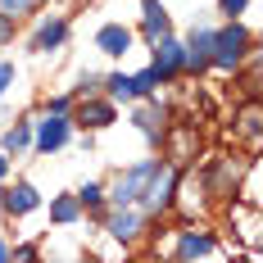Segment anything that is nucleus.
Masks as SVG:
<instances>
[{
    "label": "nucleus",
    "mask_w": 263,
    "mask_h": 263,
    "mask_svg": "<svg viewBox=\"0 0 263 263\" xmlns=\"http://www.w3.org/2000/svg\"><path fill=\"white\" fill-rule=\"evenodd\" d=\"M168 32H173L168 5H163V0H141V36H145V41H159V36H168Z\"/></svg>",
    "instance_id": "nucleus-16"
},
{
    "label": "nucleus",
    "mask_w": 263,
    "mask_h": 263,
    "mask_svg": "<svg viewBox=\"0 0 263 263\" xmlns=\"http://www.w3.org/2000/svg\"><path fill=\"white\" fill-rule=\"evenodd\" d=\"M9 259H18V263H36V259H41V245H36V240H18V245H9Z\"/></svg>",
    "instance_id": "nucleus-24"
},
{
    "label": "nucleus",
    "mask_w": 263,
    "mask_h": 263,
    "mask_svg": "<svg viewBox=\"0 0 263 263\" xmlns=\"http://www.w3.org/2000/svg\"><path fill=\"white\" fill-rule=\"evenodd\" d=\"M100 73H82L78 78V86H73V100H86V96H100Z\"/></svg>",
    "instance_id": "nucleus-23"
},
{
    "label": "nucleus",
    "mask_w": 263,
    "mask_h": 263,
    "mask_svg": "<svg viewBox=\"0 0 263 263\" xmlns=\"http://www.w3.org/2000/svg\"><path fill=\"white\" fill-rule=\"evenodd\" d=\"M191 145H200V136H195V123H182V127H163V141H159V150H163V163H173V168H186L195 150Z\"/></svg>",
    "instance_id": "nucleus-7"
},
{
    "label": "nucleus",
    "mask_w": 263,
    "mask_h": 263,
    "mask_svg": "<svg viewBox=\"0 0 263 263\" xmlns=\"http://www.w3.org/2000/svg\"><path fill=\"white\" fill-rule=\"evenodd\" d=\"M182 50H186V78H200V73H209V54H213V27H191V36L182 41Z\"/></svg>",
    "instance_id": "nucleus-10"
},
{
    "label": "nucleus",
    "mask_w": 263,
    "mask_h": 263,
    "mask_svg": "<svg viewBox=\"0 0 263 263\" xmlns=\"http://www.w3.org/2000/svg\"><path fill=\"white\" fill-rule=\"evenodd\" d=\"M132 105H136V100H132ZM163 118H168V109L159 105L155 96H150V100H141V105H136V114H132L136 132H141V136H145L150 145H159V141H163V127H168Z\"/></svg>",
    "instance_id": "nucleus-12"
},
{
    "label": "nucleus",
    "mask_w": 263,
    "mask_h": 263,
    "mask_svg": "<svg viewBox=\"0 0 263 263\" xmlns=\"http://www.w3.org/2000/svg\"><path fill=\"white\" fill-rule=\"evenodd\" d=\"M73 195H78V204H82V213H91V218H105V186L100 182H82L78 191H73Z\"/></svg>",
    "instance_id": "nucleus-19"
},
{
    "label": "nucleus",
    "mask_w": 263,
    "mask_h": 263,
    "mask_svg": "<svg viewBox=\"0 0 263 263\" xmlns=\"http://www.w3.org/2000/svg\"><path fill=\"white\" fill-rule=\"evenodd\" d=\"M46 114H73V91H59L46 100Z\"/></svg>",
    "instance_id": "nucleus-27"
},
{
    "label": "nucleus",
    "mask_w": 263,
    "mask_h": 263,
    "mask_svg": "<svg viewBox=\"0 0 263 263\" xmlns=\"http://www.w3.org/2000/svg\"><path fill=\"white\" fill-rule=\"evenodd\" d=\"M9 163H14V159H9V155H5V150H0V182L9 177Z\"/></svg>",
    "instance_id": "nucleus-30"
},
{
    "label": "nucleus",
    "mask_w": 263,
    "mask_h": 263,
    "mask_svg": "<svg viewBox=\"0 0 263 263\" xmlns=\"http://www.w3.org/2000/svg\"><path fill=\"white\" fill-rule=\"evenodd\" d=\"M0 209L9 213V218H23V213L41 209V195H36V186H32V182H14V186L0 182Z\"/></svg>",
    "instance_id": "nucleus-13"
},
{
    "label": "nucleus",
    "mask_w": 263,
    "mask_h": 263,
    "mask_svg": "<svg viewBox=\"0 0 263 263\" xmlns=\"http://www.w3.org/2000/svg\"><path fill=\"white\" fill-rule=\"evenodd\" d=\"M32 127H36V118H32V114H23L14 127H5V136H0V150H5L9 159H14V155H23L27 145H32Z\"/></svg>",
    "instance_id": "nucleus-18"
},
{
    "label": "nucleus",
    "mask_w": 263,
    "mask_h": 263,
    "mask_svg": "<svg viewBox=\"0 0 263 263\" xmlns=\"http://www.w3.org/2000/svg\"><path fill=\"white\" fill-rule=\"evenodd\" d=\"M78 218H82V204H78V195H73V191L50 200V222H54V227H73Z\"/></svg>",
    "instance_id": "nucleus-20"
},
{
    "label": "nucleus",
    "mask_w": 263,
    "mask_h": 263,
    "mask_svg": "<svg viewBox=\"0 0 263 263\" xmlns=\"http://www.w3.org/2000/svg\"><path fill=\"white\" fill-rule=\"evenodd\" d=\"M100 222H105L109 236L127 250V245H136V240L145 236V222H150V218L136 209V204H123V209H105V218H100Z\"/></svg>",
    "instance_id": "nucleus-5"
},
{
    "label": "nucleus",
    "mask_w": 263,
    "mask_h": 263,
    "mask_svg": "<svg viewBox=\"0 0 263 263\" xmlns=\"http://www.w3.org/2000/svg\"><path fill=\"white\" fill-rule=\"evenodd\" d=\"M68 136H73V118H68V114H46V118L32 127V145H36L41 155H54V150L68 145Z\"/></svg>",
    "instance_id": "nucleus-8"
},
{
    "label": "nucleus",
    "mask_w": 263,
    "mask_h": 263,
    "mask_svg": "<svg viewBox=\"0 0 263 263\" xmlns=\"http://www.w3.org/2000/svg\"><path fill=\"white\" fill-rule=\"evenodd\" d=\"M0 263H9V245L5 240H0Z\"/></svg>",
    "instance_id": "nucleus-31"
},
{
    "label": "nucleus",
    "mask_w": 263,
    "mask_h": 263,
    "mask_svg": "<svg viewBox=\"0 0 263 263\" xmlns=\"http://www.w3.org/2000/svg\"><path fill=\"white\" fill-rule=\"evenodd\" d=\"M155 46V54H150V68L159 73V82L168 86V82H177V78H186L182 68H186V50H182V41L168 32V36H159V41H150Z\"/></svg>",
    "instance_id": "nucleus-6"
},
{
    "label": "nucleus",
    "mask_w": 263,
    "mask_h": 263,
    "mask_svg": "<svg viewBox=\"0 0 263 263\" xmlns=\"http://www.w3.org/2000/svg\"><path fill=\"white\" fill-rule=\"evenodd\" d=\"M177 182H182V168H173V163H159L155 177L145 182L141 191V200H136V209L145 213V218H159V213H168L177 204Z\"/></svg>",
    "instance_id": "nucleus-2"
},
{
    "label": "nucleus",
    "mask_w": 263,
    "mask_h": 263,
    "mask_svg": "<svg viewBox=\"0 0 263 263\" xmlns=\"http://www.w3.org/2000/svg\"><path fill=\"white\" fill-rule=\"evenodd\" d=\"M14 36H18V18L14 14H0V50H9Z\"/></svg>",
    "instance_id": "nucleus-26"
},
{
    "label": "nucleus",
    "mask_w": 263,
    "mask_h": 263,
    "mask_svg": "<svg viewBox=\"0 0 263 263\" xmlns=\"http://www.w3.org/2000/svg\"><path fill=\"white\" fill-rule=\"evenodd\" d=\"M218 254V236H213L209 227H186V232H177V250H173V259H182V263H191V259H213Z\"/></svg>",
    "instance_id": "nucleus-9"
},
{
    "label": "nucleus",
    "mask_w": 263,
    "mask_h": 263,
    "mask_svg": "<svg viewBox=\"0 0 263 263\" xmlns=\"http://www.w3.org/2000/svg\"><path fill=\"white\" fill-rule=\"evenodd\" d=\"M250 9V0H218V14H227V18H240Z\"/></svg>",
    "instance_id": "nucleus-28"
},
{
    "label": "nucleus",
    "mask_w": 263,
    "mask_h": 263,
    "mask_svg": "<svg viewBox=\"0 0 263 263\" xmlns=\"http://www.w3.org/2000/svg\"><path fill=\"white\" fill-rule=\"evenodd\" d=\"M132 86H136V100H150V96H155L163 82H159V73H155V68H141V73L132 78Z\"/></svg>",
    "instance_id": "nucleus-22"
},
{
    "label": "nucleus",
    "mask_w": 263,
    "mask_h": 263,
    "mask_svg": "<svg viewBox=\"0 0 263 263\" xmlns=\"http://www.w3.org/2000/svg\"><path fill=\"white\" fill-rule=\"evenodd\" d=\"M236 132H240V136H250V145L259 150V132H263V105H259V96H245V105L236 109Z\"/></svg>",
    "instance_id": "nucleus-17"
},
{
    "label": "nucleus",
    "mask_w": 263,
    "mask_h": 263,
    "mask_svg": "<svg viewBox=\"0 0 263 263\" xmlns=\"http://www.w3.org/2000/svg\"><path fill=\"white\" fill-rule=\"evenodd\" d=\"M73 127L82 132H105L118 123V105L109 100V96H86V100H73Z\"/></svg>",
    "instance_id": "nucleus-4"
},
{
    "label": "nucleus",
    "mask_w": 263,
    "mask_h": 263,
    "mask_svg": "<svg viewBox=\"0 0 263 263\" xmlns=\"http://www.w3.org/2000/svg\"><path fill=\"white\" fill-rule=\"evenodd\" d=\"M100 91H105L114 105H132V100H136V86H132L127 73H109V78L100 82Z\"/></svg>",
    "instance_id": "nucleus-21"
},
{
    "label": "nucleus",
    "mask_w": 263,
    "mask_h": 263,
    "mask_svg": "<svg viewBox=\"0 0 263 263\" xmlns=\"http://www.w3.org/2000/svg\"><path fill=\"white\" fill-rule=\"evenodd\" d=\"M41 5L36 0H0V14H14V18H27V14H36Z\"/></svg>",
    "instance_id": "nucleus-25"
},
{
    "label": "nucleus",
    "mask_w": 263,
    "mask_h": 263,
    "mask_svg": "<svg viewBox=\"0 0 263 263\" xmlns=\"http://www.w3.org/2000/svg\"><path fill=\"white\" fill-rule=\"evenodd\" d=\"M236 177H240V163H232V159H213L209 173H204V191H209L213 200H222V195L236 200Z\"/></svg>",
    "instance_id": "nucleus-14"
},
{
    "label": "nucleus",
    "mask_w": 263,
    "mask_h": 263,
    "mask_svg": "<svg viewBox=\"0 0 263 263\" xmlns=\"http://www.w3.org/2000/svg\"><path fill=\"white\" fill-rule=\"evenodd\" d=\"M132 41H136V32H132L127 23H105L96 32V50L109 54V59H123V54L132 50Z\"/></svg>",
    "instance_id": "nucleus-15"
},
{
    "label": "nucleus",
    "mask_w": 263,
    "mask_h": 263,
    "mask_svg": "<svg viewBox=\"0 0 263 263\" xmlns=\"http://www.w3.org/2000/svg\"><path fill=\"white\" fill-rule=\"evenodd\" d=\"M64 41H68V18H64V14H46V18L36 23V32H32L27 50L32 54H50V50H59Z\"/></svg>",
    "instance_id": "nucleus-11"
},
{
    "label": "nucleus",
    "mask_w": 263,
    "mask_h": 263,
    "mask_svg": "<svg viewBox=\"0 0 263 263\" xmlns=\"http://www.w3.org/2000/svg\"><path fill=\"white\" fill-rule=\"evenodd\" d=\"M9 82H14V64H0V96L9 91Z\"/></svg>",
    "instance_id": "nucleus-29"
},
{
    "label": "nucleus",
    "mask_w": 263,
    "mask_h": 263,
    "mask_svg": "<svg viewBox=\"0 0 263 263\" xmlns=\"http://www.w3.org/2000/svg\"><path fill=\"white\" fill-rule=\"evenodd\" d=\"M159 163H163V159H136L132 168H123V173L114 177V186H105V204H109V209L136 204V200H141V191H145V182L155 177Z\"/></svg>",
    "instance_id": "nucleus-3"
},
{
    "label": "nucleus",
    "mask_w": 263,
    "mask_h": 263,
    "mask_svg": "<svg viewBox=\"0 0 263 263\" xmlns=\"http://www.w3.org/2000/svg\"><path fill=\"white\" fill-rule=\"evenodd\" d=\"M254 46V32L240 23V18H227V27H213V54H209V68L218 73H232L236 78L240 64H245V54Z\"/></svg>",
    "instance_id": "nucleus-1"
}]
</instances>
